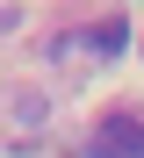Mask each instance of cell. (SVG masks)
<instances>
[{"instance_id": "obj_2", "label": "cell", "mask_w": 144, "mask_h": 158, "mask_svg": "<svg viewBox=\"0 0 144 158\" xmlns=\"http://www.w3.org/2000/svg\"><path fill=\"white\" fill-rule=\"evenodd\" d=\"M101 50V58H115V50H123L130 43V22H101V29H86V36H65V50Z\"/></svg>"}, {"instance_id": "obj_3", "label": "cell", "mask_w": 144, "mask_h": 158, "mask_svg": "<svg viewBox=\"0 0 144 158\" xmlns=\"http://www.w3.org/2000/svg\"><path fill=\"white\" fill-rule=\"evenodd\" d=\"M72 158H108V151H101V144H86V151H72Z\"/></svg>"}, {"instance_id": "obj_1", "label": "cell", "mask_w": 144, "mask_h": 158, "mask_svg": "<svg viewBox=\"0 0 144 158\" xmlns=\"http://www.w3.org/2000/svg\"><path fill=\"white\" fill-rule=\"evenodd\" d=\"M108 158H144V115H130V108H115V115H101V137H94Z\"/></svg>"}]
</instances>
